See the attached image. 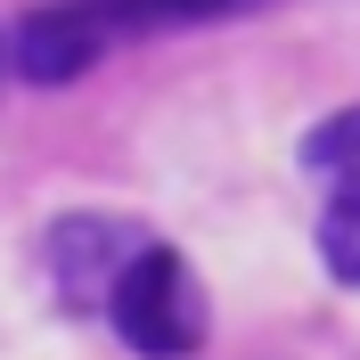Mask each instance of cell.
Returning <instances> with one entry per match:
<instances>
[{"mask_svg":"<svg viewBox=\"0 0 360 360\" xmlns=\"http://www.w3.org/2000/svg\"><path fill=\"white\" fill-rule=\"evenodd\" d=\"M107 319H115V336L131 344L139 360H188L205 344V287H197V270L180 262L172 246H148L115 278Z\"/></svg>","mask_w":360,"mask_h":360,"instance_id":"1","label":"cell"},{"mask_svg":"<svg viewBox=\"0 0 360 360\" xmlns=\"http://www.w3.org/2000/svg\"><path fill=\"white\" fill-rule=\"evenodd\" d=\"M107 25L115 17L98 0H41V8H25L17 41H8V66L33 90H66V82H82L107 58Z\"/></svg>","mask_w":360,"mask_h":360,"instance_id":"2","label":"cell"},{"mask_svg":"<svg viewBox=\"0 0 360 360\" xmlns=\"http://www.w3.org/2000/svg\"><path fill=\"white\" fill-rule=\"evenodd\" d=\"M156 246V238H139L131 221H115V213H66V221L49 229V270H58V287L74 295V303H107L115 278L139 262V254Z\"/></svg>","mask_w":360,"mask_h":360,"instance_id":"3","label":"cell"},{"mask_svg":"<svg viewBox=\"0 0 360 360\" xmlns=\"http://www.w3.org/2000/svg\"><path fill=\"white\" fill-rule=\"evenodd\" d=\"M303 172H319L328 188H360V107H336L303 131Z\"/></svg>","mask_w":360,"mask_h":360,"instance_id":"4","label":"cell"},{"mask_svg":"<svg viewBox=\"0 0 360 360\" xmlns=\"http://www.w3.org/2000/svg\"><path fill=\"white\" fill-rule=\"evenodd\" d=\"M319 262L336 270L344 287H360V188H336L319 213Z\"/></svg>","mask_w":360,"mask_h":360,"instance_id":"5","label":"cell"},{"mask_svg":"<svg viewBox=\"0 0 360 360\" xmlns=\"http://www.w3.org/2000/svg\"><path fill=\"white\" fill-rule=\"evenodd\" d=\"M115 17H213V8H238V0H107Z\"/></svg>","mask_w":360,"mask_h":360,"instance_id":"6","label":"cell"}]
</instances>
